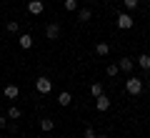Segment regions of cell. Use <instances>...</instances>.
Returning a JSON list of instances; mask_svg holds the SVG:
<instances>
[{
    "label": "cell",
    "instance_id": "277c9868",
    "mask_svg": "<svg viewBox=\"0 0 150 138\" xmlns=\"http://www.w3.org/2000/svg\"><path fill=\"white\" fill-rule=\"evenodd\" d=\"M45 38H48V40H58L60 38V25L58 23H50V25L45 28Z\"/></svg>",
    "mask_w": 150,
    "mask_h": 138
},
{
    "label": "cell",
    "instance_id": "cb8c5ba5",
    "mask_svg": "<svg viewBox=\"0 0 150 138\" xmlns=\"http://www.w3.org/2000/svg\"><path fill=\"white\" fill-rule=\"evenodd\" d=\"M148 3H150V0H148Z\"/></svg>",
    "mask_w": 150,
    "mask_h": 138
},
{
    "label": "cell",
    "instance_id": "52a82bcc",
    "mask_svg": "<svg viewBox=\"0 0 150 138\" xmlns=\"http://www.w3.org/2000/svg\"><path fill=\"white\" fill-rule=\"evenodd\" d=\"M118 68H120V70H125V73H130V70H133V58H120Z\"/></svg>",
    "mask_w": 150,
    "mask_h": 138
},
{
    "label": "cell",
    "instance_id": "ffe728a7",
    "mask_svg": "<svg viewBox=\"0 0 150 138\" xmlns=\"http://www.w3.org/2000/svg\"><path fill=\"white\" fill-rule=\"evenodd\" d=\"M138 3H140V0H125V8L133 10V8H138Z\"/></svg>",
    "mask_w": 150,
    "mask_h": 138
},
{
    "label": "cell",
    "instance_id": "ac0fdd59",
    "mask_svg": "<svg viewBox=\"0 0 150 138\" xmlns=\"http://www.w3.org/2000/svg\"><path fill=\"white\" fill-rule=\"evenodd\" d=\"M8 118H20V108H10L8 111Z\"/></svg>",
    "mask_w": 150,
    "mask_h": 138
},
{
    "label": "cell",
    "instance_id": "3957f363",
    "mask_svg": "<svg viewBox=\"0 0 150 138\" xmlns=\"http://www.w3.org/2000/svg\"><path fill=\"white\" fill-rule=\"evenodd\" d=\"M133 23H135V20L128 15V13H120V15H118V28H120V30H130Z\"/></svg>",
    "mask_w": 150,
    "mask_h": 138
},
{
    "label": "cell",
    "instance_id": "5bb4252c",
    "mask_svg": "<svg viewBox=\"0 0 150 138\" xmlns=\"http://www.w3.org/2000/svg\"><path fill=\"white\" fill-rule=\"evenodd\" d=\"M53 126H55V123L50 121V118H45V121H40V128H43V131H53Z\"/></svg>",
    "mask_w": 150,
    "mask_h": 138
},
{
    "label": "cell",
    "instance_id": "d6986e66",
    "mask_svg": "<svg viewBox=\"0 0 150 138\" xmlns=\"http://www.w3.org/2000/svg\"><path fill=\"white\" fill-rule=\"evenodd\" d=\"M118 65H108V75H110V78H112V75H118Z\"/></svg>",
    "mask_w": 150,
    "mask_h": 138
},
{
    "label": "cell",
    "instance_id": "8992f818",
    "mask_svg": "<svg viewBox=\"0 0 150 138\" xmlns=\"http://www.w3.org/2000/svg\"><path fill=\"white\" fill-rule=\"evenodd\" d=\"M95 106H98V111H108V108H110V98H108V96H98Z\"/></svg>",
    "mask_w": 150,
    "mask_h": 138
},
{
    "label": "cell",
    "instance_id": "9a60e30c",
    "mask_svg": "<svg viewBox=\"0 0 150 138\" xmlns=\"http://www.w3.org/2000/svg\"><path fill=\"white\" fill-rule=\"evenodd\" d=\"M90 93H93V96H95V98H98V96H103V85H100V83H93Z\"/></svg>",
    "mask_w": 150,
    "mask_h": 138
},
{
    "label": "cell",
    "instance_id": "5b68a950",
    "mask_svg": "<svg viewBox=\"0 0 150 138\" xmlns=\"http://www.w3.org/2000/svg\"><path fill=\"white\" fill-rule=\"evenodd\" d=\"M28 10H30L33 15H40V13L45 10V5H43V0H30V3H28Z\"/></svg>",
    "mask_w": 150,
    "mask_h": 138
},
{
    "label": "cell",
    "instance_id": "603a6c76",
    "mask_svg": "<svg viewBox=\"0 0 150 138\" xmlns=\"http://www.w3.org/2000/svg\"><path fill=\"white\" fill-rule=\"evenodd\" d=\"M95 138H105V136H95Z\"/></svg>",
    "mask_w": 150,
    "mask_h": 138
},
{
    "label": "cell",
    "instance_id": "ba28073f",
    "mask_svg": "<svg viewBox=\"0 0 150 138\" xmlns=\"http://www.w3.org/2000/svg\"><path fill=\"white\" fill-rule=\"evenodd\" d=\"M58 103H60V106H70V103H73V96H70L68 90H63V93L58 96Z\"/></svg>",
    "mask_w": 150,
    "mask_h": 138
},
{
    "label": "cell",
    "instance_id": "e0dca14e",
    "mask_svg": "<svg viewBox=\"0 0 150 138\" xmlns=\"http://www.w3.org/2000/svg\"><path fill=\"white\" fill-rule=\"evenodd\" d=\"M18 28H20L18 20H8V30H10V33H18Z\"/></svg>",
    "mask_w": 150,
    "mask_h": 138
},
{
    "label": "cell",
    "instance_id": "44dd1931",
    "mask_svg": "<svg viewBox=\"0 0 150 138\" xmlns=\"http://www.w3.org/2000/svg\"><path fill=\"white\" fill-rule=\"evenodd\" d=\"M85 138H95V133H93V128H85Z\"/></svg>",
    "mask_w": 150,
    "mask_h": 138
},
{
    "label": "cell",
    "instance_id": "7402d4cb",
    "mask_svg": "<svg viewBox=\"0 0 150 138\" xmlns=\"http://www.w3.org/2000/svg\"><path fill=\"white\" fill-rule=\"evenodd\" d=\"M5 123H8V121H5V116H0V128H5Z\"/></svg>",
    "mask_w": 150,
    "mask_h": 138
},
{
    "label": "cell",
    "instance_id": "6da1fadb",
    "mask_svg": "<svg viewBox=\"0 0 150 138\" xmlns=\"http://www.w3.org/2000/svg\"><path fill=\"white\" fill-rule=\"evenodd\" d=\"M125 90H128L130 96H138L140 90H143V80H140V78H128V83H125Z\"/></svg>",
    "mask_w": 150,
    "mask_h": 138
},
{
    "label": "cell",
    "instance_id": "8fae6325",
    "mask_svg": "<svg viewBox=\"0 0 150 138\" xmlns=\"http://www.w3.org/2000/svg\"><path fill=\"white\" fill-rule=\"evenodd\" d=\"M95 53L98 55H108V53H110V45H108V43H98V45H95Z\"/></svg>",
    "mask_w": 150,
    "mask_h": 138
},
{
    "label": "cell",
    "instance_id": "2e32d148",
    "mask_svg": "<svg viewBox=\"0 0 150 138\" xmlns=\"http://www.w3.org/2000/svg\"><path fill=\"white\" fill-rule=\"evenodd\" d=\"M65 10H78V0H65Z\"/></svg>",
    "mask_w": 150,
    "mask_h": 138
},
{
    "label": "cell",
    "instance_id": "30bf717a",
    "mask_svg": "<svg viewBox=\"0 0 150 138\" xmlns=\"http://www.w3.org/2000/svg\"><path fill=\"white\" fill-rule=\"evenodd\" d=\"M138 65H140L143 70H150V55H148V53H143V55L138 58Z\"/></svg>",
    "mask_w": 150,
    "mask_h": 138
},
{
    "label": "cell",
    "instance_id": "4fadbf2b",
    "mask_svg": "<svg viewBox=\"0 0 150 138\" xmlns=\"http://www.w3.org/2000/svg\"><path fill=\"white\" fill-rule=\"evenodd\" d=\"M90 18H93V13L88 10V8H83V10L78 13V20H83V23H88V20H90Z\"/></svg>",
    "mask_w": 150,
    "mask_h": 138
},
{
    "label": "cell",
    "instance_id": "9c48e42d",
    "mask_svg": "<svg viewBox=\"0 0 150 138\" xmlns=\"http://www.w3.org/2000/svg\"><path fill=\"white\" fill-rule=\"evenodd\" d=\"M18 43H20V48H33V38L30 35H28V33H25V35H20V38H18Z\"/></svg>",
    "mask_w": 150,
    "mask_h": 138
},
{
    "label": "cell",
    "instance_id": "7a4b0ae2",
    "mask_svg": "<svg viewBox=\"0 0 150 138\" xmlns=\"http://www.w3.org/2000/svg\"><path fill=\"white\" fill-rule=\"evenodd\" d=\"M35 88H38V93H45V96H48L50 90H53V80H48V78L43 75V78L35 80Z\"/></svg>",
    "mask_w": 150,
    "mask_h": 138
},
{
    "label": "cell",
    "instance_id": "7c38bea8",
    "mask_svg": "<svg viewBox=\"0 0 150 138\" xmlns=\"http://www.w3.org/2000/svg\"><path fill=\"white\" fill-rule=\"evenodd\" d=\"M18 85H5V98H18Z\"/></svg>",
    "mask_w": 150,
    "mask_h": 138
}]
</instances>
